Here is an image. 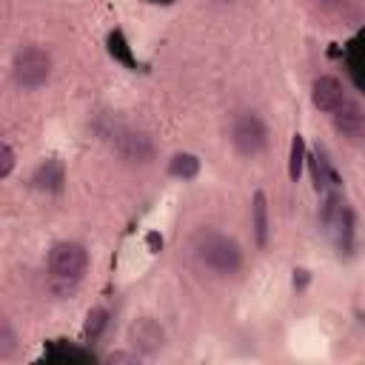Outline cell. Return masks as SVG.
I'll return each instance as SVG.
<instances>
[{
    "mask_svg": "<svg viewBox=\"0 0 365 365\" xmlns=\"http://www.w3.org/2000/svg\"><path fill=\"white\" fill-rule=\"evenodd\" d=\"M197 257L200 262L220 274V277H228V274H237L240 265H242V251L237 245V240L225 237V234H217V231H208L200 237L197 242Z\"/></svg>",
    "mask_w": 365,
    "mask_h": 365,
    "instance_id": "cell-1",
    "label": "cell"
},
{
    "mask_svg": "<svg viewBox=\"0 0 365 365\" xmlns=\"http://www.w3.org/2000/svg\"><path fill=\"white\" fill-rule=\"evenodd\" d=\"M11 74L20 88H40L51 74V57L40 46H23L11 60Z\"/></svg>",
    "mask_w": 365,
    "mask_h": 365,
    "instance_id": "cell-2",
    "label": "cell"
},
{
    "mask_svg": "<svg viewBox=\"0 0 365 365\" xmlns=\"http://www.w3.org/2000/svg\"><path fill=\"white\" fill-rule=\"evenodd\" d=\"M268 143V128L254 111H240L231 123V145L242 157H257Z\"/></svg>",
    "mask_w": 365,
    "mask_h": 365,
    "instance_id": "cell-3",
    "label": "cell"
},
{
    "mask_svg": "<svg viewBox=\"0 0 365 365\" xmlns=\"http://www.w3.org/2000/svg\"><path fill=\"white\" fill-rule=\"evenodd\" d=\"M86 265H88V254L80 242H57L48 251V271L54 279L74 282V279H80Z\"/></svg>",
    "mask_w": 365,
    "mask_h": 365,
    "instance_id": "cell-4",
    "label": "cell"
},
{
    "mask_svg": "<svg viewBox=\"0 0 365 365\" xmlns=\"http://www.w3.org/2000/svg\"><path fill=\"white\" fill-rule=\"evenodd\" d=\"M311 100H314V106H317L319 111L334 114V111L348 100V94H345V88H342V83H339L336 77L322 74V77H317L314 86H311Z\"/></svg>",
    "mask_w": 365,
    "mask_h": 365,
    "instance_id": "cell-5",
    "label": "cell"
},
{
    "mask_svg": "<svg viewBox=\"0 0 365 365\" xmlns=\"http://www.w3.org/2000/svg\"><path fill=\"white\" fill-rule=\"evenodd\" d=\"M163 339H165V334H163V328L151 317H140L128 328V342L134 345L137 354H145V356L148 354H157L163 348Z\"/></svg>",
    "mask_w": 365,
    "mask_h": 365,
    "instance_id": "cell-6",
    "label": "cell"
},
{
    "mask_svg": "<svg viewBox=\"0 0 365 365\" xmlns=\"http://www.w3.org/2000/svg\"><path fill=\"white\" fill-rule=\"evenodd\" d=\"M117 151L128 163H148L154 157V143L143 131H120L117 134Z\"/></svg>",
    "mask_w": 365,
    "mask_h": 365,
    "instance_id": "cell-7",
    "label": "cell"
},
{
    "mask_svg": "<svg viewBox=\"0 0 365 365\" xmlns=\"http://www.w3.org/2000/svg\"><path fill=\"white\" fill-rule=\"evenodd\" d=\"M331 117H334L336 131H339V134H345L348 140H362V137H365V114L359 111V106H356V103L345 100V103H342Z\"/></svg>",
    "mask_w": 365,
    "mask_h": 365,
    "instance_id": "cell-8",
    "label": "cell"
},
{
    "mask_svg": "<svg viewBox=\"0 0 365 365\" xmlns=\"http://www.w3.org/2000/svg\"><path fill=\"white\" fill-rule=\"evenodd\" d=\"M251 220H254V234H257V242L265 245L268 242V200L262 191L254 194V205H251Z\"/></svg>",
    "mask_w": 365,
    "mask_h": 365,
    "instance_id": "cell-9",
    "label": "cell"
},
{
    "mask_svg": "<svg viewBox=\"0 0 365 365\" xmlns=\"http://www.w3.org/2000/svg\"><path fill=\"white\" fill-rule=\"evenodd\" d=\"M197 171H200V160L194 154H188V151H180V154H174L168 160V174L171 177L191 180V177H197Z\"/></svg>",
    "mask_w": 365,
    "mask_h": 365,
    "instance_id": "cell-10",
    "label": "cell"
},
{
    "mask_svg": "<svg viewBox=\"0 0 365 365\" xmlns=\"http://www.w3.org/2000/svg\"><path fill=\"white\" fill-rule=\"evenodd\" d=\"M106 325H108V314H106V308H91L88 317H86V339H88V342L100 339V334L106 331Z\"/></svg>",
    "mask_w": 365,
    "mask_h": 365,
    "instance_id": "cell-11",
    "label": "cell"
},
{
    "mask_svg": "<svg viewBox=\"0 0 365 365\" xmlns=\"http://www.w3.org/2000/svg\"><path fill=\"white\" fill-rule=\"evenodd\" d=\"M302 160H305V143L299 134H294V143H291V160H288V174L291 180L297 182L299 174H302Z\"/></svg>",
    "mask_w": 365,
    "mask_h": 365,
    "instance_id": "cell-12",
    "label": "cell"
},
{
    "mask_svg": "<svg viewBox=\"0 0 365 365\" xmlns=\"http://www.w3.org/2000/svg\"><path fill=\"white\" fill-rule=\"evenodd\" d=\"M14 348H17L14 328H11V322L3 317V319H0V359H9V356L14 354Z\"/></svg>",
    "mask_w": 365,
    "mask_h": 365,
    "instance_id": "cell-13",
    "label": "cell"
},
{
    "mask_svg": "<svg viewBox=\"0 0 365 365\" xmlns=\"http://www.w3.org/2000/svg\"><path fill=\"white\" fill-rule=\"evenodd\" d=\"M14 148L9 143H0V180H6L14 171Z\"/></svg>",
    "mask_w": 365,
    "mask_h": 365,
    "instance_id": "cell-14",
    "label": "cell"
},
{
    "mask_svg": "<svg viewBox=\"0 0 365 365\" xmlns=\"http://www.w3.org/2000/svg\"><path fill=\"white\" fill-rule=\"evenodd\" d=\"M106 362H111V365H114V362H131V365H134V362H137V354H125V351H114V354H108V359H106Z\"/></svg>",
    "mask_w": 365,
    "mask_h": 365,
    "instance_id": "cell-15",
    "label": "cell"
},
{
    "mask_svg": "<svg viewBox=\"0 0 365 365\" xmlns=\"http://www.w3.org/2000/svg\"><path fill=\"white\" fill-rule=\"evenodd\" d=\"M319 3H334V0H319Z\"/></svg>",
    "mask_w": 365,
    "mask_h": 365,
    "instance_id": "cell-16",
    "label": "cell"
},
{
    "mask_svg": "<svg viewBox=\"0 0 365 365\" xmlns=\"http://www.w3.org/2000/svg\"><path fill=\"white\" fill-rule=\"evenodd\" d=\"M154 3H168V0H154Z\"/></svg>",
    "mask_w": 365,
    "mask_h": 365,
    "instance_id": "cell-17",
    "label": "cell"
},
{
    "mask_svg": "<svg viewBox=\"0 0 365 365\" xmlns=\"http://www.w3.org/2000/svg\"><path fill=\"white\" fill-rule=\"evenodd\" d=\"M222 3H228V0H222Z\"/></svg>",
    "mask_w": 365,
    "mask_h": 365,
    "instance_id": "cell-18",
    "label": "cell"
}]
</instances>
